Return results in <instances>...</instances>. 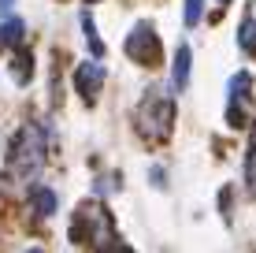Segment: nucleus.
<instances>
[{
  "label": "nucleus",
  "mask_w": 256,
  "mask_h": 253,
  "mask_svg": "<svg viewBox=\"0 0 256 253\" xmlns=\"http://www.w3.org/2000/svg\"><path fill=\"white\" fill-rule=\"evenodd\" d=\"M171 86H174L178 93L190 86V45H178V52H174V64H171Z\"/></svg>",
  "instance_id": "nucleus-6"
},
{
  "label": "nucleus",
  "mask_w": 256,
  "mask_h": 253,
  "mask_svg": "<svg viewBox=\"0 0 256 253\" xmlns=\"http://www.w3.org/2000/svg\"><path fill=\"white\" fill-rule=\"evenodd\" d=\"M41 164H45V134H41V127L26 123L19 134H15V142H12V153H8V171H12V179L30 182V179L41 171Z\"/></svg>",
  "instance_id": "nucleus-1"
},
{
  "label": "nucleus",
  "mask_w": 256,
  "mask_h": 253,
  "mask_svg": "<svg viewBox=\"0 0 256 253\" xmlns=\"http://www.w3.org/2000/svg\"><path fill=\"white\" fill-rule=\"evenodd\" d=\"M238 41H242L245 52H256V23H252V19L242 23V34H238Z\"/></svg>",
  "instance_id": "nucleus-11"
},
{
  "label": "nucleus",
  "mask_w": 256,
  "mask_h": 253,
  "mask_svg": "<svg viewBox=\"0 0 256 253\" xmlns=\"http://www.w3.org/2000/svg\"><path fill=\"white\" fill-rule=\"evenodd\" d=\"M82 30H86V41H90L93 56H104V45H100V38H96V26H93L90 15H82Z\"/></svg>",
  "instance_id": "nucleus-10"
},
{
  "label": "nucleus",
  "mask_w": 256,
  "mask_h": 253,
  "mask_svg": "<svg viewBox=\"0 0 256 253\" xmlns=\"http://www.w3.org/2000/svg\"><path fill=\"white\" fill-rule=\"evenodd\" d=\"M216 4H230V0H216Z\"/></svg>",
  "instance_id": "nucleus-17"
},
{
  "label": "nucleus",
  "mask_w": 256,
  "mask_h": 253,
  "mask_svg": "<svg viewBox=\"0 0 256 253\" xmlns=\"http://www.w3.org/2000/svg\"><path fill=\"white\" fill-rule=\"evenodd\" d=\"M112 253H130V249H126V246H119V249H112Z\"/></svg>",
  "instance_id": "nucleus-15"
},
{
  "label": "nucleus",
  "mask_w": 256,
  "mask_h": 253,
  "mask_svg": "<svg viewBox=\"0 0 256 253\" xmlns=\"http://www.w3.org/2000/svg\"><path fill=\"white\" fill-rule=\"evenodd\" d=\"M249 90H252V75L238 71L230 78V104H226V119H230V123L242 119V108H245V101H249Z\"/></svg>",
  "instance_id": "nucleus-4"
},
{
  "label": "nucleus",
  "mask_w": 256,
  "mask_h": 253,
  "mask_svg": "<svg viewBox=\"0 0 256 253\" xmlns=\"http://www.w3.org/2000/svg\"><path fill=\"white\" fill-rule=\"evenodd\" d=\"M26 64H34V60L26 56V52H19V56H15V64H12V75H15V82H26Z\"/></svg>",
  "instance_id": "nucleus-12"
},
{
  "label": "nucleus",
  "mask_w": 256,
  "mask_h": 253,
  "mask_svg": "<svg viewBox=\"0 0 256 253\" xmlns=\"http://www.w3.org/2000/svg\"><path fill=\"white\" fill-rule=\"evenodd\" d=\"M245 182H249V194H256V123L249 130V153H245Z\"/></svg>",
  "instance_id": "nucleus-9"
},
{
  "label": "nucleus",
  "mask_w": 256,
  "mask_h": 253,
  "mask_svg": "<svg viewBox=\"0 0 256 253\" xmlns=\"http://www.w3.org/2000/svg\"><path fill=\"white\" fill-rule=\"evenodd\" d=\"M126 52L134 60H141V64H152V60H156V34H152V26H148V23H138L134 26V34L126 38Z\"/></svg>",
  "instance_id": "nucleus-3"
},
{
  "label": "nucleus",
  "mask_w": 256,
  "mask_h": 253,
  "mask_svg": "<svg viewBox=\"0 0 256 253\" xmlns=\"http://www.w3.org/2000/svg\"><path fill=\"white\" fill-rule=\"evenodd\" d=\"M141 130H145L148 138H167L171 134V123H174V104L171 97H160V90H152L141 104Z\"/></svg>",
  "instance_id": "nucleus-2"
},
{
  "label": "nucleus",
  "mask_w": 256,
  "mask_h": 253,
  "mask_svg": "<svg viewBox=\"0 0 256 253\" xmlns=\"http://www.w3.org/2000/svg\"><path fill=\"white\" fill-rule=\"evenodd\" d=\"M26 253H45V249H26Z\"/></svg>",
  "instance_id": "nucleus-16"
},
{
  "label": "nucleus",
  "mask_w": 256,
  "mask_h": 253,
  "mask_svg": "<svg viewBox=\"0 0 256 253\" xmlns=\"http://www.w3.org/2000/svg\"><path fill=\"white\" fill-rule=\"evenodd\" d=\"M15 8V0H0V12H12Z\"/></svg>",
  "instance_id": "nucleus-14"
},
{
  "label": "nucleus",
  "mask_w": 256,
  "mask_h": 253,
  "mask_svg": "<svg viewBox=\"0 0 256 253\" xmlns=\"http://www.w3.org/2000/svg\"><path fill=\"white\" fill-rule=\"evenodd\" d=\"M182 15H186V26H197L200 23V0H186V12Z\"/></svg>",
  "instance_id": "nucleus-13"
},
{
  "label": "nucleus",
  "mask_w": 256,
  "mask_h": 253,
  "mask_svg": "<svg viewBox=\"0 0 256 253\" xmlns=\"http://www.w3.org/2000/svg\"><path fill=\"white\" fill-rule=\"evenodd\" d=\"M22 34H26V26L22 19H15V15H8L4 23H0V49H15L22 41Z\"/></svg>",
  "instance_id": "nucleus-7"
},
{
  "label": "nucleus",
  "mask_w": 256,
  "mask_h": 253,
  "mask_svg": "<svg viewBox=\"0 0 256 253\" xmlns=\"http://www.w3.org/2000/svg\"><path fill=\"white\" fill-rule=\"evenodd\" d=\"M100 82H104V67L100 64H82L78 75H74V86H78V93H82L86 101H93L96 93H100Z\"/></svg>",
  "instance_id": "nucleus-5"
},
{
  "label": "nucleus",
  "mask_w": 256,
  "mask_h": 253,
  "mask_svg": "<svg viewBox=\"0 0 256 253\" xmlns=\"http://www.w3.org/2000/svg\"><path fill=\"white\" fill-rule=\"evenodd\" d=\"M30 201H34V208H38V216H52L56 212V194H52L48 186H34Z\"/></svg>",
  "instance_id": "nucleus-8"
}]
</instances>
